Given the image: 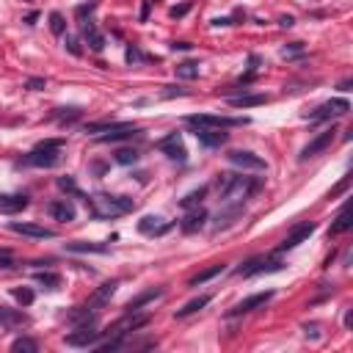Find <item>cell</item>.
I'll return each mask as SVG.
<instances>
[{"mask_svg":"<svg viewBox=\"0 0 353 353\" xmlns=\"http://www.w3.org/2000/svg\"><path fill=\"white\" fill-rule=\"evenodd\" d=\"M138 157H141V155H138L135 149H119V152L113 155V160H116L119 166H135Z\"/></svg>","mask_w":353,"mask_h":353,"instance_id":"836d02e7","label":"cell"},{"mask_svg":"<svg viewBox=\"0 0 353 353\" xmlns=\"http://www.w3.org/2000/svg\"><path fill=\"white\" fill-rule=\"evenodd\" d=\"M47 213H50L55 221H61V224H72V221L78 218V210H75V204H72L69 199H55V202H50V204H47Z\"/></svg>","mask_w":353,"mask_h":353,"instance_id":"5bb4252c","label":"cell"},{"mask_svg":"<svg viewBox=\"0 0 353 353\" xmlns=\"http://www.w3.org/2000/svg\"><path fill=\"white\" fill-rule=\"evenodd\" d=\"M67 320L72 326H97V312H88V306H78V309H72L67 315Z\"/></svg>","mask_w":353,"mask_h":353,"instance_id":"d4e9b609","label":"cell"},{"mask_svg":"<svg viewBox=\"0 0 353 353\" xmlns=\"http://www.w3.org/2000/svg\"><path fill=\"white\" fill-rule=\"evenodd\" d=\"M97 9V0H88V3H80L78 9H75V17L78 19H86L88 14H91V11Z\"/></svg>","mask_w":353,"mask_h":353,"instance_id":"b9f144b4","label":"cell"},{"mask_svg":"<svg viewBox=\"0 0 353 353\" xmlns=\"http://www.w3.org/2000/svg\"><path fill=\"white\" fill-rule=\"evenodd\" d=\"M315 229H318V224H315V221H303V224H298L293 229V232L287 235L285 240H282V246H279V249H276V254H285V251H293L295 246H301L303 240H306V237H309L312 232H315Z\"/></svg>","mask_w":353,"mask_h":353,"instance_id":"9c48e42d","label":"cell"},{"mask_svg":"<svg viewBox=\"0 0 353 353\" xmlns=\"http://www.w3.org/2000/svg\"><path fill=\"white\" fill-rule=\"evenodd\" d=\"M64 249L72 251V254H108V246L105 243H86V240L64 243Z\"/></svg>","mask_w":353,"mask_h":353,"instance_id":"603a6c76","label":"cell"},{"mask_svg":"<svg viewBox=\"0 0 353 353\" xmlns=\"http://www.w3.org/2000/svg\"><path fill=\"white\" fill-rule=\"evenodd\" d=\"M268 97L265 94H240V97H229L232 108H254V105H265Z\"/></svg>","mask_w":353,"mask_h":353,"instance_id":"484cf974","label":"cell"},{"mask_svg":"<svg viewBox=\"0 0 353 353\" xmlns=\"http://www.w3.org/2000/svg\"><path fill=\"white\" fill-rule=\"evenodd\" d=\"M83 39H86L88 50H94V52H102L105 50V36L100 34V28H97L91 19L83 22Z\"/></svg>","mask_w":353,"mask_h":353,"instance_id":"ffe728a7","label":"cell"},{"mask_svg":"<svg viewBox=\"0 0 353 353\" xmlns=\"http://www.w3.org/2000/svg\"><path fill=\"white\" fill-rule=\"evenodd\" d=\"M351 229V221H348V216H345V210H339V216H336V224L331 226V232L328 235H342Z\"/></svg>","mask_w":353,"mask_h":353,"instance_id":"ab89813d","label":"cell"},{"mask_svg":"<svg viewBox=\"0 0 353 353\" xmlns=\"http://www.w3.org/2000/svg\"><path fill=\"white\" fill-rule=\"evenodd\" d=\"M135 135H141V130L133 127V124L119 121L113 130H108L105 135H100V144H116V141H127V138H135Z\"/></svg>","mask_w":353,"mask_h":353,"instance_id":"ac0fdd59","label":"cell"},{"mask_svg":"<svg viewBox=\"0 0 353 353\" xmlns=\"http://www.w3.org/2000/svg\"><path fill=\"white\" fill-rule=\"evenodd\" d=\"M334 133H336V127L331 124V127L323 130L320 135L312 138L309 144L301 149V163H303V160H309V157H315V155H320V152H326V149L331 147V141H334Z\"/></svg>","mask_w":353,"mask_h":353,"instance_id":"8fae6325","label":"cell"},{"mask_svg":"<svg viewBox=\"0 0 353 353\" xmlns=\"http://www.w3.org/2000/svg\"><path fill=\"white\" fill-rule=\"evenodd\" d=\"M193 135H196V141L207 149L224 147L226 141H229V133H224L221 127H193Z\"/></svg>","mask_w":353,"mask_h":353,"instance_id":"7c38bea8","label":"cell"},{"mask_svg":"<svg viewBox=\"0 0 353 353\" xmlns=\"http://www.w3.org/2000/svg\"><path fill=\"white\" fill-rule=\"evenodd\" d=\"M11 351L14 353H36L39 345H36V339H31V336H17V339L11 342Z\"/></svg>","mask_w":353,"mask_h":353,"instance_id":"d6a6232c","label":"cell"},{"mask_svg":"<svg viewBox=\"0 0 353 353\" xmlns=\"http://www.w3.org/2000/svg\"><path fill=\"white\" fill-rule=\"evenodd\" d=\"M14 265H17V262H14L11 257H3V259H0V268H14Z\"/></svg>","mask_w":353,"mask_h":353,"instance_id":"f5cc1de1","label":"cell"},{"mask_svg":"<svg viewBox=\"0 0 353 353\" xmlns=\"http://www.w3.org/2000/svg\"><path fill=\"white\" fill-rule=\"evenodd\" d=\"M58 188L64 190V193H72V196H80V199H86V196H83V193H80L78 182L72 180V177H58Z\"/></svg>","mask_w":353,"mask_h":353,"instance_id":"d590c367","label":"cell"},{"mask_svg":"<svg viewBox=\"0 0 353 353\" xmlns=\"http://www.w3.org/2000/svg\"><path fill=\"white\" fill-rule=\"evenodd\" d=\"M116 290H119V279H111V282H105V285L91 295V301L88 303H91L94 309H102L105 303H111V298L116 295Z\"/></svg>","mask_w":353,"mask_h":353,"instance_id":"d6986e66","label":"cell"},{"mask_svg":"<svg viewBox=\"0 0 353 353\" xmlns=\"http://www.w3.org/2000/svg\"><path fill=\"white\" fill-rule=\"evenodd\" d=\"M157 149H163L168 160H177V163H185L188 160V149L182 147V133H168L166 138L157 141Z\"/></svg>","mask_w":353,"mask_h":353,"instance_id":"ba28073f","label":"cell"},{"mask_svg":"<svg viewBox=\"0 0 353 353\" xmlns=\"http://www.w3.org/2000/svg\"><path fill=\"white\" fill-rule=\"evenodd\" d=\"M348 185H351V177H345V180L339 182V185H336V188L331 190V193H328V199H334V196H339V193H342V190H348Z\"/></svg>","mask_w":353,"mask_h":353,"instance_id":"7dc6e473","label":"cell"},{"mask_svg":"<svg viewBox=\"0 0 353 353\" xmlns=\"http://www.w3.org/2000/svg\"><path fill=\"white\" fill-rule=\"evenodd\" d=\"M36 19H39V14H28V17H25V25H36Z\"/></svg>","mask_w":353,"mask_h":353,"instance_id":"11a10c76","label":"cell"},{"mask_svg":"<svg viewBox=\"0 0 353 353\" xmlns=\"http://www.w3.org/2000/svg\"><path fill=\"white\" fill-rule=\"evenodd\" d=\"M163 97L166 100H171V97H188V91H185V88H177V86H166Z\"/></svg>","mask_w":353,"mask_h":353,"instance_id":"ee69618b","label":"cell"},{"mask_svg":"<svg viewBox=\"0 0 353 353\" xmlns=\"http://www.w3.org/2000/svg\"><path fill=\"white\" fill-rule=\"evenodd\" d=\"M351 323H353V312L348 309V312H345V328H351Z\"/></svg>","mask_w":353,"mask_h":353,"instance_id":"db71d44e","label":"cell"},{"mask_svg":"<svg viewBox=\"0 0 353 353\" xmlns=\"http://www.w3.org/2000/svg\"><path fill=\"white\" fill-rule=\"evenodd\" d=\"M9 229L11 232H17V235H25V237H36V240H52V237H55L52 229L39 226V224H19V221H11Z\"/></svg>","mask_w":353,"mask_h":353,"instance_id":"2e32d148","label":"cell"},{"mask_svg":"<svg viewBox=\"0 0 353 353\" xmlns=\"http://www.w3.org/2000/svg\"><path fill=\"white\" fill-rule=\"evenodd\" d=\"M279 25H282V28H293V25H295V19L287 14V17H279Z\"/></svg>","mask_w":353,"mask_h":353,"instance_id":"f907efd6","label":"cell"},{"mask_svg":"<svg viewBox=\"0 0 353 353\" xmlns=\"http://www.w3.org/2000/svg\"><path fill=\"white\" fill-rule=\"evenodd\" d=\"M207 303H210V295H199L193 301H188L182 309H177V318H188V315H196L199 309H204Z\"/></svg>","mask_w":353,"mask_h":353,"instance_id":"f1b7e54d","label":"cell"},{"mask_svg":"<svg viewBox=\"0 0 353 353\" xmlns=\"http://www.w3.org/2000/svg\"><path fill=\"white\" fill-rule=\"evenodd\" d=\"M86 207H91V216L100 221H111V218L127 216L135 210V202L130 196H108V193H97V196H86Z\"/></svg>","mask_w":353,"mask_h":353,"instance_id":"7a4b0ae2","label":"cell"},{"mask_svg":"<svg viewBox=\"0 0 353 353\" xmlns=\"http://www.w3.org/2000/svg\"><path fill=\"white\" fill-rule=\"evenodd\" d=\"M218 190H221V202L224 204H235L249 199L251 193H257L262 188V180L254 177H243V174H218Z\"/></svg>","mask_w":353,"mask_h":353,"instance_id":"6da1fadb","label":"cell"},{"mask_svg":"<svg viewBox=\"0 0 353 353\" xmlns=\"http://www.w3.org/2000/svg\"><path fill=\"white\" fill-rule=\"evenodd\" d=\"M303 50V44L301 42H293V44H287L285 47V55H293V52H301Z\"/></svg>","mask_w":353,"mask_h":353,"instance_id":"c3c4849f","label":"cell"},{"mask_svg":"<svg viewBox=\"0 0 353 353\" xmlns=\"http://www.w3.org/2000/svg\"><path fill=\"white\" fill-rule=\"evenodd\" d=\"M116 124H119V121H88L83 130H86V133H108V130H113Z\"/></svg>","mask_w":353,"mask_h":353,"instance_id":"74e56055","label":"cell"},{"mask_svg":"<svg viewBox=\"0 0 353 353\" xmlns=\"http://www.w3.org/2000/svg\"><path fill=\"white\" fill-rule=\"evenodd\" d=\"M204 221H207V210H202V207H196L193 213H188V216L182 218V224H180V229L185 235H193V232H199L202 226H204Z\"/></svg>","mask_w":353,"mask_h":353,"instance_id":"7402d4cb","label":"cell"},{"mask_svg":"<svg viewBox=\"0 0 353 353\" xmlns=\"http://www.w3.org/2000/svg\"><path fill=\"white\" fill-rule=\"evenodd\" d=\"M160 295H163V287H149V290H144V293H138L135 298L124 306V309H127V312H138L141 306H147L149 301H155V298H160Z\"/></svg>","mask_w":353,"mask_h":353,"instance_id":"cb8c5ba5","label":"cell"},{"mask_svg":"<svg viewBox=\"0 0 353 353\" xmlns=\"http://www.w3.org/2000/svg\"><path fill=\"white\" fill-rule=\"evenodd\" d=\"M31 323L22 309H11V306H0V328H6V331H14V328H22Z\"/></svg>","mask_w":353,"mask_h":353,"instance_id":"9a60e30c","label":"cell"},{"mask_svg":"<svg viewBox=\"0 0 353 353\" xmlns=\"http://www.w3.org/2000/svg\"><path fill=\"white\" fill-rule=\"evenodd\" d=\"M50 31L55 36H64V34H67V19H64V14H61V11H52V14H50Z\"/></svg>","mask_w":353,"mask_h":353,"instance_id":"e575fe53","label":"cell"},{"mask_svg":"<svg viewBox=\"0 0 353 353\" xmlns=\"http://www.w3.org/2000/svg\"><path fill=\"white\" fill-rule=\"evenodd\" d=\"M61 147H64V138H50V141H42L36 144V149H31L25 155L22 163L34 166V168H55L61 166L64 155H61Z\"/></svg>","mask_w":353,"mask_h":353,"instance_id":"3957f363","label":"cell"},{"mask_svg":"<svg viewBox=\"0 0 353 353\" xmlns=\"http://www.w3.org/2000/svg\"><path fill=\"white\" fill-rule=\"evenodd\" d=\"M351 86H353V80H342V83H339V88H342V91H351Z\"/></svg>","mask_w":353,"mask_h":353,"instance_id":"9f6ffc18","label":"cell"},{"mask_svg":"<svg viewBox=\"0 0 353 353\" xmlns=\"http://www.w3.org/2000/svg\"><path fill=\"white\" fill-rule=\"evenodd\" d=\"M124 58H127V64H141V61H147V55L138 50V44H127V50H124Z\"/></svg>","mask_w":353,"mask_h":353,"instance_id":"f35d334b","label":"cell"},{"mask_svg":"<svg viewBox=\"0 0 353 353\" xmlns=\"http://www.w3.org/2000/svg\"><path fill=\"white\" fill-rule=\"evenodd\" d=\"M204 196H207V185H202L199 190H190L185 199H180V207H182V210H193V207L202 204V199H204Z\"/></svg>","mask_w":353,"mask_h":353,"instance_id":"f546056e","label":"cell"},{"mask_svg":"<svg viewBox=\"0 0 353 353\" xmlns=\"http://www.w3.org/2000/svg\"><path fill=\"white\" fill-rule=\"evenodd\" d=\"M177 78L196 80L199 78V64H196V61H182V64H177Z\"/></svg>","mask_w":353,"mask_h":353,"instance_id":"1f68e13d","label":"cell"},{"mask_svg":"<svg viewBox=\"0 0 353 353\" xmlns=\"http://www.w3.org/2000/svg\"><path fill=\"white\" fill-rule=\"evenodd\" d=\"M273 298V290H265V293H254V295H249L246 301H240V303H235L232 309L226 312V318H240V315H251L254 309H259V306H265L268 301Z\"/></svg>","mask_w":353,"mask_h":353,"instance_id":"52a82bcc","label":"cell"},{"mask_svg":"<svg viewBox=\"0 0 353 353\" xmlns=\"http://www.w3.org/2000/svg\"><path fill=\"white\" fill-rule=\"evenodd\" d=\"M226 157H229V163L243 168V171H268L265 160L259 155H254V152H246V149H235V152H229Z\"/></svg>","mask_w":353,"mask_h":353,"instance_id":"8992f818","label":"cell"},{"mask_svg":"<svg viewBox=\"0 0 353 353\" xmlns=\"http://www.w3.org/2000/svg\"><path fill=\"white\" fill-rule=\"evenodd\" d=\"M28 204H31V199H28L25 193H0V213H3V216L22 213Z\"/></svg>","mask_w":353,"mask_h":353,"instance_id":"e0dca14e","label":"cell"},{"mask_svg":"<svg viewBox=\"0 0 353 353\" xmlns=\"http://www.w3.org/2000/svg\"><path fill=\"white\" fill-rule=\"evenodd\" d=\"M188 124L193 127H243L249 124V119H235V116H210V113H199V116H188Z\"/></svg>","mask_w":353,"mask_h":353,"instance_id":"277c9868","label":"cell"},{"mask_svg":"<svg viewBox=\"0 0 353 353\" xmlns=\"http://www.w3.org/2000/svg\"><path fill=\"white\" fill-rule=\"evenodd\" d=\"M147 17H149V0L141 6V22H147Z\"/></svg>","mask_w":353,"mask_h":353,"instance_id":"816d5d0a","label":"cell"},{"mask_svg":"<svg viewBox=\"0 0 353 353\" xmlns=\"http://www.w3.org/2000/svg\"><path fill=\"white\" fill-rule=\"evenodd\" d=\"M351 111V102L348 100H328L323 102L320 108L309 113V121H323V119H334V116H345V113Z\"/></svg>","mask_w":353,"mask_h":353,"instance_id":"30bf717a","label":"cell"},{"mask_svg":"<svg viewBox=\"0 0 353 353\" xmlns=\"http://www.w3.org/2000/svg\"><path fill=\"white\" fill-rule=\"evenodd\" d=\"M262 268H265V259H262V257H254V259H249V262H243V265L235 270V276H240V279H249V276L262 273Z\"/></svg>","mask_w":353,"mask_h":353,"instance_id":"4316f807","label":"cell"},{"mask_svg":"<svg viewBox=\"0 0 353 353\" xmlns=\"http://www.w3.org/2000/svg\"><path fill=\"white\" fill-rule=\"evenodd\" d=\"M226 268L224 265H213V268H207V270H202V273H196L193 279L188 282V287H199V285H204V282H210V279H216V276H221Z\"/></svg>","mask_w":353,"mask_h":353,"instance_id":"83f0119b","label":"cell"},{"mask_svg":"<svg viewBox=\"0 0 353 353\" xmlns=\"http://www.w3.org/2000/svg\"><path fill=\"white\" fill-rule=\"evenodd\" d=\"M190 11V3H182V6H174L171 9V19H180V17H185Z\"/></svg>","mask_w":353,"mask_h":353,"instance_id":"bcb514c9","label":"cell"},{"mask_svg":"<svg viewBox=\"0 0 353 353\" xmlns=\"http://www.w3.org/2000/svg\"><path fill=\"white\" fill-rule=\"evenodd\" d=\"M47 86V80L44 78H31V80H25V88H31V91H39V88H44Z\"/></svg>","mask_w":353,"mask_h":353,"instance_id":"f6af8a7d","label":"cell"},{"mask_svg":"<svg viewBox=\"0 0 353 353\" xmlns=\"http://www.w3.org/2000/svg\"><path fill=\"white\" fill-rule=\"evenodd\" d=\"M34 279L44 287V290H58V287H61V276L58 273H50V270H39Z\"/></svg>","mask_w":353,"mask_h":353,"instance_id":"4dcf8cb0","label":"cell"},{"mask_svg":"<svg viewBox=\"0 0 353 353\" xmlns=\"http://www.w3.org/2000/svg\"><path fill=\"white\" fill-rule=\"evenodd\" d=\"M243 216V202H235V204H224V210H218L216 221H213V232H224V229H229V226L237 221V218Z\"/></svg>","mask_w":353,"mask_h":353,"instance_id":"4fadbf2b","label":"cell"},{"mask_svg":"<svg viewBox=\"0 0 353 353\" xmlns=\"http://www.w3.org/2000/svg\"><path fill=\"white\" fill-rule=\"evenodd\" d=\"M190 47H193L190 42H174V44H171V50H180V52H188Z\"/></svg>","mask_w":353,"mask_h":353,"instance_id":"681fc988","label":"cell"},{"mask_svg":"<svg viewBox=\"0 0 353 353\" xmlns=\"http://www.w3.org/2000/svg\"><path fill=\"white\" fill-rule=\"evenodd\" d=\"M171 229V224H163V218L157 216H144L138 221V232L141 235H163Z\"/></svg>","mask_w":353,"mask_h":353,"instance_id":"44dd1931","label":"cell"},{"mask_svg":"<svg viewBox=\"0 0 353 353\" xmlns=\"http://www.w3.org/2000/svg\"><path fill=\"white\" fill-rule=\"evenodd\" d=\"M102 336H105V331H97L94 326H78L72 334L64 336V342L72 345V348H94Z\"/></svg>","mask_w":353,"mask_h":353,"instance_id":"5b68a950","label":"cell"},{"mask_svg":"<svg viewBox=\"0 0 353 353\" xmlns=\"http://www.w3.org/2000/svg\"><path fill=\"white\" fill-rule=\"evenodd\" d=\"M64 44H67V50L72 52V55H83V50H80V42L75 39V36H67V42H64Z\"/></svg>","mask_w":353,"mask_h":353,"instance_id":"7bdbcfd3","label":"cell"},{"mask_svg":"<svg viewBox=\"0 0 353 353\" xmlns=\"http://www.w3.org/2000/svg\"><path fill=\"white\" fill-rule=\"evenodd\" d=\"M25 3H36V0H25Z\"/></svg>","mask_w":353,"mask_h":353,"instance_id":"6f0895ef","label":"cell"},{"mask_svg":"<svg viewBox=\"0 0 353 353\" xmlns=\"http://www.w3.org/2000/svg\"><path fill=\"white\" fill-rule=\"evenodd\" d=\"M11 295H14V298H17L22 306H31V303H34V298H36L31 287H17V290H11Z\"/></svg>","mask_w":353,"mask_h":353,"instance_id":"8d00e7d4","label":"cell"},{"mask_svg":"<svg viewBox=\"0 0 353 353\" xmlns=\"http://www.w3.org/2000/svg\"><path fill=\"white\" fill-rule=\"evenodd\" d=\"M80 108H58V113H55V119H64V121H72V119H80Z\"/></svg>","mask_w":353,"mask_h":353,"instance_id":"60d3db41","label":"cell"}]
</instances>
